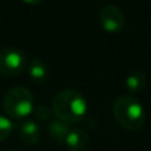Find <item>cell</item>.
Segmentation results:
<instances>
[{"instance_id":"cell-1","label":"cell","mask_w":151,"mask_h":151,"mask_svg":"<svg viewBox=\"0 0 151 151\" xmlns=\"http://www.w3.org/2000/svg\"><path fill=\"white\" fill-rule=\"evenodd\" d=\"M52 111L57 119L72 126L81 122L86 115L88 101L77 89H64L53 97Z\"/></svg>"},{"instance_id":"cell-2","label":"cell","mask_w":151,"mask_h":151,"mask_svg":"<svg viewBox=\"0 0 151 151\" xmlns=\"http://www.w3.org/2000/svg\"><path fill=\"white\" fill-rule=\"evenodd\" d=\"M113 114L117 123L129 131H138L145 125V109L131 94L119 96L113 104Z\"/></svg>"},{"instance_id":"cell-3","label":"cell","mask_w":151,"mask_h":151,"mask_svg":"<svg viewBox=\"0 0 151 151\" xmlns=\"http://www.w3.org/2000/svg\"><path fill=\"white\" fill-rule=\"evenodd\" d=\"M3 107L11 118L28 117L35 107L33 93L25 86H13L4 94Z\"/></svg>"},{"instance_id":"cell-4","label":"cell","mask_w":151,"mask_h":151,"mask_svg":"<svg viewBox=\"0 0 151 151\" xmlns=\"http://www.w3.org/2000/svg\"><path fill=\"white\" fill-rule=\"evenodd\" d=\"M28 65L27 55L21 49L13 47L0 48V74L12 77L17 76Z\"/></svg>"},{"instance_id":"cell-5","label":"cell","mask_w":151,"mask_h":151,"mask_svg":"<svg viewBox=\"0 0 151 151\" xmlns=\"http://www.w3.org/2000/svg\"><path fill=\"white\" fill-rule=\"evenodd\" d=\"M99 23H101L102 28L106 32H119L125 27V15H123L122 9L114 4H107L101 8L99 11Z\"/></svg>"},{"instance_id":"cell-6","label":"cell","mask_w":151,"mask_h":151,"mask_svg":"<svg viewBox=\"0 0 151 151\" xmlns=\"http://www.w3.org/2000/svg\"><path fill=\"white\" fill-rule=\"evenodd\" d=\"M64 145L69 151H88L90 146V138L82 129H72Z\"/></svg>"},{"instance_id":"cell-7","label":"cell","mask_w":151,"mask_h":151,"mask_svg":"<svg viewBox=\"0 0 151 151\" xmlns=\"http://www.w3.org/2000/svg\"><path fill=\"white\" fill-rule=\"evenodd\" d=\"M41 130L36 121L27 119L19 127V137L20 139L27 145H36L40 141Z\"/></svg>"},{"instance_id":"cell-8","label":"cell","mask_w":151,"mask_h":151,"mask_svg":"<svg viewBox=\"0 0 151 151\" xmlns=\"http://www.w3.org/2000/svg\"><path fill=\"white\" fill-rule=\"evenodd\" d=\"M72 130V127L68 125V123L63 122L60 119H52L48 123V134L49 137L56 142V143H65V139L68 137L69 131Z\"/></svg>"},{"instance_id":"cell-9","label":"cell","mask_w":151,"mask_h":151,"mask_svg":"<svg viewBox=\"0 0 151 151\" xmlns=\"http://www.w3.org/2000/svg\"><path fill=\"white\" fill-rule=\"evenodd\" d=\"M27 72H28L29 77L36 82H44L49 74L48 65L41 58H32L27 65Z\"/></svg>"},{"instance_id":"cell-10","label":"cell","mask_w":151,"mask_h":151,"mask_svg":"<svg viewBox=\"0 0 151 151\" xmlns=\"http://www.w3.org/2000/svg\"><path fill=\"white\" fill-rule=\"evenodd\" d=\"M146 82H147V77L143 70H134L126 77L125 85L129 91L138 93L145 88Z\"/></svg>"},{"instance_id":"cell-11","label":"cell","mask_w":151,"mask_h":151,"mask_svg":"<svg viewBox=\"0 0 151 151\" xmlns=\"http://www.w3.org/2000/svg\"><path fill=\"white\" fill-rule=\"evenodd\" d=\"M13 131V122L7 115H0V142L5 141Z\"/></svg>"},{"instance_id":"cell-12","label":"cell","mask_w":151,"mask_h":151,"mask_svg":"<svg viewBox=\"0 0 151 151\" xmlns=\"http://www.w3.org/2000/svg\"><path fill=\"white\" fill-rule=\"evenodd\" d=\"M33 115L36 117V119L39 121H47L50 118L52 115V109H50L48 105H44V104H40V105H36L33 107Z\"/></svg>"},{"instance_id":"cell-13","label":"cell","mask_w":151,"mask_h":151,"mask_svg":"<svg viewBox=\"0 0 151 151\" xmlns=\"http://www.w3.org/2000/svg\"><path fill=\"white\" fill-rule=\"evenodd\" d=\"M23 1L28 3V4H40V3H42L44 0H23Z\"/></svg>"}]
</instances>
